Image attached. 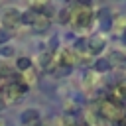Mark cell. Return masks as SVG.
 <instances>
[{"instance_id": "10", "label": "cell", "mask_w": 126, "mask_h": 126, "mask_svg": "<svg viewBox=\"0 0 126 126\" xmlns=\"http://www.w3.org/2000/svg\"><path fill=\"white\" fill-rule=\"evenodd\" d=\"M114 96L120 100V102H126V85H120L114 89Z\"/></svg>"}, {"instance_id": "14", "label": "cell", "mask_w": 126, "mask_h": 126, "mask_svg": "<svg viewBox=\"0 0 126 126\" xmlns=\"http://www.w3.org/2000/svg\"><path fill=\"white\" fill-rule=\"evenodd\" d=\"M75 49H77V51H83V49H87V41H85V39H79V41L75 43Z\"/></svg>"}, {"instance_id": "8", "label": "cell", "mask_w": 126, "mask_h": 126, "mask_svg": "<svg viewBox=\"0 0 126 126\" xmlns=\"http://www.w3.org/2000/svg\"><path fill=\"white\" fill-rule=\"evenodd\" d=\"M16 67L20 71H30L32 69V59L30 57H18L16 59Z\"/></svg>"}, {"instance_id": "2", "label": "cell", "mask_w": 126, "mask_h": 126, "mask_svg": "<svg viewBox=\"0 0 126 126\" xmlns=\"http://www.w3.org/2000/svg\"><path fill=\"white\" fill-rule=\"evenodd\" d=\"M98 112H100V116H104V118H108V120L120 118V108H118V104H114V102H110V100H102V102L98 104Z\"/></svg>"}, {"instance_id": "11", "label": "cell", "mask_w": 126, "mask_h": 126, "mask_svg": "<svg viewBox=\"0 0 126 126\" xmlns=\"http://www.w3.org/2000/svg\"><path fill=\"white\" fill-rule=\"evenodd\" d=\"M10 37H12L10 30H8V28H0V43H6Z\"/></svg>"}, {"instance_id": "15", "label": "cell", "mask_w": 126, "mask_h": 126, "mask_svg": "<svg viewBox=\"0 0 126 126\" xmlns=\"http://www.w3.org/2000/svg\"><path fill=\"white\" fill-rule=\"evenodd\" d=\"M77 2H79L81 6H87V8H89V4H91V0H77Z\"/></svg>"}, {"instance_id": "5", "label": "cell", "mask_w": 126, "mask_h": 126, "mask_svg": "<svg viewBox=\"0 0 126 126\" xmlns=\"http://www.w3.org/2000/svg\"><path fill=\"white\" fill-rule=\"evenodd\" d=\"M22 122H24L26 126H33V124H37V122H39V110H37V108H28V110H24V114H22Z\"/></svg>"}, {"instance_id": "12", "label": "cell", "mask_w": 126, "mask_h": 126, "mask_svg": "<svg viewBox=\"0 0 126 126\" xmlns=\"http://www.w3.org/2000/svg\"><path fill=\"white\" fill-rule=\"evenodd\" d=\"M112 57L118 61V65H120V67H124V69H126V55H124V53H114Z\"/></svg>"}, {"instance_id": "3", "label": "cell", "mask_w": 126, "mask_h": 126, "mask_svg": "<svg viewBox=\"0 0 126 126\" xmlns=\"http://www.w3.org/2000/svg\"><path fill=\"white\" fill-rule=\"evenodd\" d=\"M20 10L18 8H8V10H4V14H2V20H4V24L8 26V28H14L16 24H20Z\"/></svg>"}, {"instance_id": "18", "label": "cell", "mask_w": 126, "mask_h": 126, "mask_svg": "<svg viewBox=\"0 0 126 126\" xmlns=\"http://www.w3.org/2000/svg\"><path fill=\"white\" fill-rule=\"evenodd\" d=\"M33 126H43V124H39V122H37V124H33Z\"/></svg>"}, {"instance_id": "19", "label": "cell", "mask_w": 126, "mask_h": 126, "mask_svg": "<svg viewBox=\"0 0 126 126\" xmlns=\"http://www.w3.org/2000/svg\"><path fill=\"white\" fill-rule=\"evenodd\" d=\"M67 126H75V124H67Z\"/></svg>"}, {"instance_id": "9", "label": "cell", "mask_w": 126, "mask_h": 126, "mask_svg": "<svg viewBox=\"0 0 126 126\" xmlns=\"http://www.w3.org/2000/svg\"><path fill=\"white\" fill-rule=\"evenodd\" d=\"M94 69H96L98 73H106V71L110 69V61H106V59H96V61H94Z\"/></svg>"}, {"instance_id": "17", "label": "cell", "mask_w": 126, "mask_h": 126, "mask_svg": "<svg viewBox=\"0 0 126 126\" xmlns=\"http://www.w3.org/2000/svg\"><path fill=\"white\" fill-rule=\"evenodd\" d=\"M4 124H6V120H4L2 116H0V126H4Z\"/></svg>"}, {"instance_id": "6", "label": "cell", "mask_w": 126, "mask_h": 126, "mask_svg": "<svg viewBox=\"0 0 126 126\" xmlns=\"http://www.w3.org/2000/svg\"><path fill=\"white\" fill-rule=\"evenodd\" d=\"M35 30H39V32H45L47 28H49V18H45V16H41L39 12L35 14V20H33V24H32Z\"/></svg>"}, {"instance_id": "4", "label": "cell", "mask_w": 126, "mask_h": 126, "mask_svg": "<svg viewBox=\"0 0 126 126\" xmlns=\"http://www.w3.org/2000/svg\"><path fill=\"white\" fill-rule=\"evenodd\" d=\"M104 45H106V41H104V37H102V35H94V37H91V39H89V43H87L89 51H91V53H94V55H98V53L104 49Z\"/></svg>"}, {"instance_id": "16", "label": "cell", "mask_w": 126, "mask_h": 126, "mask_svg": "<svg viewBox=\"0 0 126 126\" xmlns=\"http://www.w3.org/2000/svg\"><path fill=\"white\" fill-rule=\"evenodd\" d=\"M122 41H124V43H126V30H124V32H122Z\"/></svg>"}, {"instance_id": "1", "label": "cell", "mask_w": 126, "mask_h": 126, "mask_svg": "<svg viewBox=\"0 0 126 126\" xmlns=\"http://www.w3.org/2000/svg\"><path fill=\"white\" fill-rule=\"evenodd\" d=\"M71 22H73L77 28H87V26H91V22H93V12H91L87 6H79L77 10L71 12Z\"/></svg>"}, {"instance_id": "7", "label": "cell", "mask_w": 126, "mask_h": 126, "mask_svg": "<svg viewBox=\"0 0 126 126\" xmlns=\"http://www.w3.org/2000/svg\"><path fill=\"white\" fill-rule=\"evenodd\" d=\"M37 61H39V67L47 71L49 65H51V61H53V55H51V53H41V55L37 57Z\"/></svg>"}, {"instance_id": "13", "label": "cell", "mask_w": 126, "mask_h": 126, "mask_svg": "<svg viewBox=\"0 0 126 126\" xmlns=\"http://www.w3.org/2000/svg\"><path fill=\"white\" fill-rule=\"evenodd\" d=\"M69 14H71L69 10H61V12H59V22H61V24H65V22L69 20Z\"/></svg>"}]
</instances>
